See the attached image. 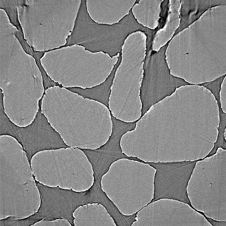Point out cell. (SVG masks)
I'll use <instances>...</instances> for the list:
<instances>
[{"instance_id": "6da1fadb", "label": "cell", "mask_w": 226, "mask_h": 226, "mask_svg": "<svg viewBox=\"0 0 226 226\" xmlns=\"http://www.w3.org/2000/svg\"><path fill=\"white\" fill-rule=\"evenodd\" d=\"M41 95L38 101V109L32 121L21 126L9 117L5 109H0V136H8L21 146L31 169V162L39 152L72 148L65 142L60 134L52 125L42 112Z\"/></svg>"}, {"instance_id": "7a4b0ae2", "label": "cell", "mask_w": 226, "mask_h": 226, "mask_svg": "<svg viewBox=\"0 0 226 226\" xmlns=\"http://www.w3.org/2000/svg\"><path fill=\"white\" fill-rule=\"evenodd\" d=\"M143 75L139 89L141 103V120L152 107L174 94L177 90L175 75L172 74L164 55H147L143 65Z\"/></svg>"}, {"instance_id": "3957f363", "label": "cell", "mask_w": 226, "mask_h": 226, "mask_svg": "<svg viewBox=\"0 0 226 226\" xmlns=\"http://www.w3.org/2000/svg\"><path fill=\"white\" fill-rule=\"evenodd\" d=\"M112 130L106 142L95 149L73 147L81 151L90 164L93 175L103 177L109 170L112 164L123 159L145 164L146 161L137 157L129 156L123 152L121 145L123 136L134 131L139 119L132 121H125L114 116L112 111L109 112Z\"/></svg>"}, {"instance_id": "277c9868", "label": "cell", "mask_w": 226, "mask_h": 226, "mask_svg": "<svg viewBox=\"0 0 226 226\" xmlns=\"http://www.w3.org/2000/svg\"><path fill=\"white\" fill-rule=\"evenodd\" d=\"M122 61V56L120 55L109 74L103 82L99 84L90 87L64 86L63 88L84 99L98 102L105 106L109 111L111 110L110 101L112 88L117 72Z\"/></svg>"}, {"instance_id": "5b68a950", "label": "cell", "mask_w": 226, "mask_h": 226, "mask_svg": "<svg viewBox=\"0 0 226 226\" xmlns=\"http://www.w3.org/2000/svg\"><path fill=\"white\" fill-rule=\"evenodd\" d=\"M226 73L213 80L197 83V86L208 90L213 95L215 100L217 107H222L221 91L222 85L226 78Z\"/></svg>"}, {"instance_id": "8992f818", "label": "cell", "mask_w": 226, "mask_h": 226, "mask_svg": "<svg viewBox=\"0 0 226 226\" xmlns=\"http://www.w3.org/2000/svg\"><path fill=\"white\" fill-rule=\"evenodd\" d=\"M41 78L42 85L43 91L46 92L48 89L55 87L63 88L64 86L58 82L53 79L48 74L43 66L38 68Z\"/></svg>"}, {"instance_id": "52a82bcc", "label": "cell", "mask_w": 226, "mask_h": 226, "mask_svg": "<svg viewBox=\"0 0 226 226\" xmlns=\"http://www.w3.org/2000/svg\"><path fill=\"white\" fill-rule=\"evenodd\" d=\"M126 219H127V216L126 215V216H125V218H124V220H125V221H126ZM122 223V224L123 223V221H122V223H120V225H117V226H122V224H121Z\"/></svg>"}]
</instances>
